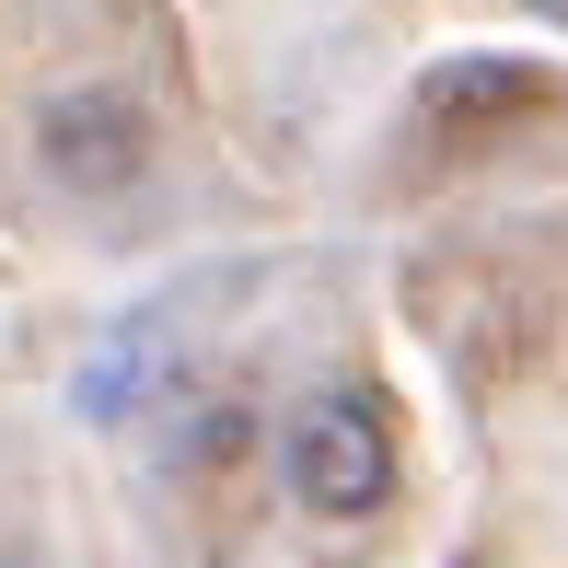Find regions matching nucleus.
<instances>
[{"mask_svg":"<svg viewBox=\"0 0 568 568\" xmlns=\"http://www.w3.org/2000/svg\"><path fill=\"white\" fill-rule=\"evenodd\" d=\"M291 499L302 510H325V523H372L383 499H395V429H383V406H359V395H325L314 418L291 429Z\"/></svg>","mask_w":568,"mask_h":568,"instance_id":"obj_1","label":"nucleus"},{"mask_svg":"<svg viewBox=\"0 0 568 568\" xmlns=\"http://www.w3.org/2000/svg\"><path fill=\"white\" fill-rule=\"evenodd\" d=\"M36 140H47V174H59V186H128V174H140V116H128L116 105V93H59V105H47V128H36Z\"/></svg>","mask_w":568,"mask_h":568,"instance_id":"obj_2","label":"nucleus"},{"mask_svg":"<svg viewBox=\"0 0 568 568\" xmlns=\"http://www.w3.org/2000/svg\"><path fill=\"white\" fill-rule=\"evenodd\" d=\"M546 93L557 82L534 59H453L418 82V105H429V128H499V116H546Z\"/></svg>","mask_w":568,"mask_h":568,"instance_id":"obj_3","label":"nucleus"},{"mask_svg":"<svg viewBox=\"0 0 568 568\" xmlns=\"http://www.w3.org/2000/svg\"><path fill=\"white\" fill-rule=\"evenodd\" d=\"M534 12H557V23H568V0H534Z\"/></svg>","mask_w":568,"mask_h":568,"instance_id":"obj_4","label":"nucleus"}]
</instances>
